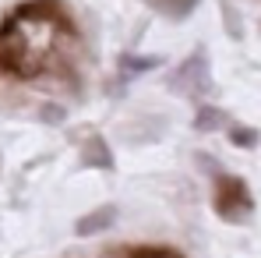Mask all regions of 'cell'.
I'll return each mask as SVG.
<instances>
[{
  "mask_svg": "<svg viewBox=\"0 0 261 258\" xmlns=\"http://www.w3.org/2000/svg\"><path fill=\"white\" fill-rule=\"evenodd\" d=\"M78 46V32L60 0H29L14 7L0 25V71L14 78H36L46 67H60V53Z\"/></svg>",
  "mask_w": 261,
  "mask_h": 258,
  "instance_id": "obj_1",
  "label": "cell"
},
{
  "mask_svg": "<svg viewBox=\"0 0 261 258\" xmlns=\"http://www.w3.org/2000/svg\"><path fill=\"white\" fill-rule=\"evenodd\" d=\"M212 184H216V187H212V205H216L219 219L240 226V223H247V219L254 216V198H251V187H247L244 177H237V173H219Z\"/></svg>",
  "mask_w": 261,
  "mask_h": 258,
  "instance_id": "obj_2",
  "label": "cell"
},
{
  "mask_svg": "<svg viewBox=\"0 0 261 258\" xmlns=\"http://www.w3.org/2000/svg\"><path fill=\"white\" fill-rule=\"evenodd\" d=\"M166 88L176 96H191V99H201L212 92V67H208V53L205 50H194L191 57H184L173 67V75H166Z\"/></svg>",
  "mask_w": 261,
  "mask_h": 258,
  "instance_id": "obj_3",
  "label": "cell"
},
{
  "mask_svg": "<svg viewBox=\"0 0 261 258\" xmlns=\"http://www.w3.org/2000/svg\"><path fill=\"white\" fill-rule=\"evenodd\" d=\"M117 219H120V205L117 202H102V205H95V209H88L74 219V237H99V233H106V230H113L117 226Z\"/></svg>",
  "mask_w": 261,
  "mask_h": 258,
  "instance_id": "obj_4",
  "label": "cell"
},
{
  "mask_svg": "<svg viewBox=\"0 0 261 258\" xmlns=\"http://www.w3.org/2000/svg\"><path fill=\"white\" fill-rule=\"evenodd\" d=\"M82 167H88V170H113L117 167L113 149L102 134H88V142L82 145Z\"/></svg>",
  "mask_w": 261,
  "mask_h": 258,
  "instance_id": "obj_5",
  "label": "cell"
},
{
  "mask_svg": "<svg viewBox=\"0 0 261 258\" xmlns=\"http://www.w3.org/2000/svg\"><path fill=\"white\" fill-rule=\"evenodd\" d=\"M229 124V117L219 110L216 103H198V110H194V121H191V128L198 131V134H212V131H222Z\"/></svg>",
  "mask_w": 261,
  "mask_h": 258,
  "instance_id": "obj_6",
  "label": "cell"
},
{
  "mask_svg": "<svg viewBox=\"0 0 261 258\" xmlns=\"http://www.w3.org/2000/svg\"><path fill=\"white\" fill-rule=\"evenodd\" d=\"M163 60L159 57H138V53H120L117 57V67H120V78H138L145 71H155Z\"/></svg>",
  "mask_w": 261,
  "mask_h": 258,
  "instance_id": "obj_7",
  "label": "cell"
},
{
  "mask_svg": "<svg viewBox=\"0 0 261 258\" xmlns=\"http://www.w3.org/2000/svg\"><path fill=\"white\" fill-rule=\"evenodd\" d=\"M155 14H163V18H170V21H184L187 14H194V7H198V0H145Z\"/></svg>",
  "mask_w": 261,
  "mask_h": 258,
  "instance_id": "obj_8",
  "label": "cell"
},
{
  "mask_svg": "<svg viewBox=\"0 0 261 258\" xmlns=\"http://www.w3.org/2000/svg\"><path fill=\"white\" fill-rule=\"evenodd\" d=\"M219 11H222V29H226V36H229L233 43H240V39H244V18H240V11H237L229 0H219Z\"/></svg>",
  "mask_w": 261,
  "mask_h": 258,
  "instance_id": "obj_9",
  "label": "cell"
},
{
  "mask_svg": "<svg viewBox=\"0 0 261 258\" xmlns=\"http://www.w3.org/2000/svg\"><path fill=\"white\" fill-rule=\"evenodd\" d=\"M226 134H229V145H237V149H254L258 145V128H251V124H226Z\"/></svg>",
  "mask_w": 261,
  "mask_h": 258,
  "instance_id": "obj_10",
  "label": "cell"
},
{
  "mask_svg": "<svg viewBox=\"0 0 261 258\" xmlns=\"http://www.w3.org/2000/svg\"><path fill=\"white\" fill-rule=\"evenodd\" d=\"M39 121H43V124H64V121H67V106H60V103H43V106H39Z\"/></svg>",
  "mask_w": 261,
  "mask_h": 258,
  "instance_id": "obj_11",
  "label": "cell"
},
{
  "mask_svg": "<svg viewBox=\"0 0 261 258\" xmlns=\"http://www.w3.org/2000/svg\"><path fill=\"white\" fill-rule=\"evenodd\" d=\"M194 163H198V170L205 173V177H212V180H216L219 173H226L222 167H219V159L212 156V152H194Z\"/></svg>",
  "mask_w": 261,
  "mask_h": 258,
  "instance_id": "obj_12",
  "label": "cell"
},
{
  "mask_svg": "<svg viewBox=\"0 0 261 258\" xmlns=\"http://www.w3.org/2000/svg\"><path fill=\"white\" fill-rule=\"evenodd\" d=\"M130 258H173L170 251H159V248H148V251H130Z\"/></svg>",
  "mask_w": 261,
  "mask_h": 258,
  "instance_id": "obj_13",
  "label": "cell"
},
{
  "mask_svg": "<svg viewBox=\"0 0 261 258\" xmlns=\"http://www.w3.org/2000/svg\"><path fill=\"white\" fill-rule=\"evenodd\" d=\"M60 258H88V255H85V251H82V248H67V251H64V255H60Z\"/></svg>",
  "mask_w": 261,
  "mask_h": 258,
  "instance_id": "obj_14",
  "label": "cell"
}]
</instances>
